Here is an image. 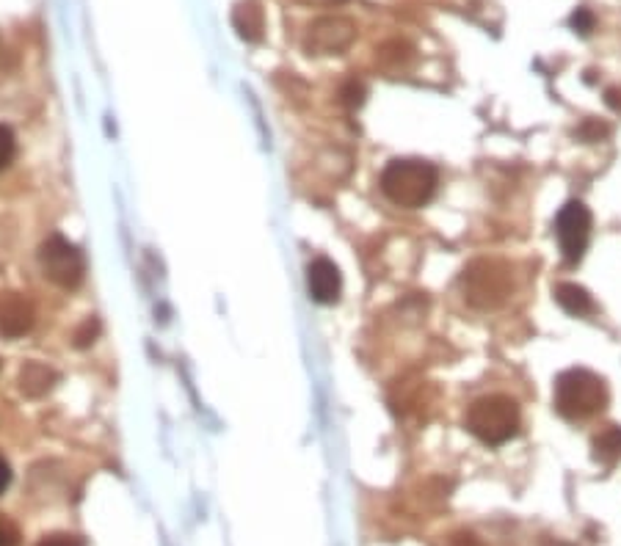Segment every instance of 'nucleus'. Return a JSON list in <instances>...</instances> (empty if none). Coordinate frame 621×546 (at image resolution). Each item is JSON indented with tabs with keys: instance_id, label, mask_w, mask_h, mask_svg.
Listing matches in <instances>:
<instances>
[{
	"instance_id": "obj_1",
	"label": "nucleus",
	"mask_w": 621,
	"mask_h": 546,
	"mask_svg": "<svg viewBox=\"0 0 621 546\" xmlns=\"http://www.w3.org/2000/svg\"><path fill=\"white\" fill-rule=\"evenodd\" d=\"M607 401H610L607 384L586 367H569L555 378L552 403L563 420H571V422L589 420L605 412Z\"/></svg>"
},
{
	"instance_id": "obj_2",
	"label": "nucleus",
	"mask_w": 621,
	"mask_h": 546,
	"mask_svg": "<svg viewBox=\"0 0 621 546\" xmlns=\"http://www.w3.org/2000/svg\"><path fill=\"white\" fill-rule=\"evenodd\" d=\"M437 182H440L437 169L414 158L393 161L381 171V190H385V196L398 208H409V210L422 208L434 196Z\"/></svg>"
},
{
	"instance_id": "obj_3",
	"label": "nucleus",
	"mask_w": 621,
	"mask_h": 546,
	"mask_svg": "<svg viewBox=\"0 0 621 546\" xmlns=\"http://www.w3.org/2000/svg\"><path fill=\"white\" fill-rule=\"evenodd\" d=\"M519 406L508 394H484L467 412V430L489 447H500L519 433Z\"/></svg>"
},
{
	"instance_id": "obj_4",
	"label": "nucleus",
	"mask_w": 621,
	"mask_h": 546,
	"mask_svg": "<svg viewBox=\"0 0 621 546\" xmlns=\"http://www.w3.org/2000/svg\"><path fill=\"white\" fill-rule=\"evenodd\" d=\"M461 292L475 310H497L514 292L511 268L500 260H475L461 273Z\"/></svg>"
},
{
	"instance_id": "obj_5",
	"label": "nucleus",
	"mask_w": 621,
	"mask_h": 546,
	"mask_svg": "<svg viewBox=\"0 0 621 546\" xmlns=\"http://www.w3.org/2000/svg\"><path fill=\"white\" fill-rule=\"evenodd\" d=\"M39 263H42L44 276L51 279L56 287L75 290L86 279V260L80 254V248L61 235H53L42 243Z\"/></svg>"
},
{
	"instance_id": "obj_6",
	"label": "nucleus",
	"mask_w": 621,
	"mask_h": 546,
	"mask_svg": "<svg viewBox=\"0 0 621 546\" xmlns=\"http://www.w3.org/2000/svg\"><path fill=\"white\" fill-rule=\"evenodd\" d=\"M591 210L583 202H566L555 218V235L561 254L569 265H578L591 240Z\"/></svg>"
},
{
	"instance_id": "obj_7",
	"label": "nucleus",
	"mask_w": 621,
	"mask_h": 546,
	"mask_svg": "<svg viewBox=\"0 0 621 546\" xmlns=\"http://www.w3.org/2000/svg\"><path fill=\"white\" fill-rule=\"evenodd\" d=\"M357 39V23L348 17H320L304 33V50L310 56H338Z\"/></svg>"
},
{
	"instance_id": "obj_8",
	"label": "nucleus",
	"mask_w": 621,
	"mask_h": 546,
	"mask_svg": "<svg viewBox=\"0 0 621 546\" xmlns=\"http://www.w3.org/2000/svg\"><path fill=\"white\" fill-rule=\"evenodd\" d=\"M307 287L315 304H338L343 292V273L329 257H315L307 268Z\"/></svg>"
},
{
	"instance_id": "obj_9",
	"label": "nucleus",
	"mask_w": 621,
	"mask_h": 546,
	"mask_svg": "<svg viewBox=\"0 0 621 546\" xmlns=\"http://www.w3.org/2000/svg\"><path fill=\"white\" fill-rule=\"evenodd\" d=\"M36 310L20 292H0V337L17 339L33 329Z\"/></svg>"
},
{
	"instance_id": "obj_10",
	"label": "nucleus",
	"mask_w": 621,
	"mask_h": 546,
	"mask_svg": "<svg viewBox=\"0 0 621 546\" xmlns=\"http://www.w3.org/2000/svg\"><path fill=\"white\" fill-rule=\"evenodd\" d=\"M232 28L237 31V36L246 42H260L263 39V28H265V17L263 9L255 4V0H241L232 12Z\"/></svg>"
},
{
	"instance_id": "obj_11",
	"label": "nucleus",
	"mask_w": 621,
	"mask_h": 546,
	"mask_svg": "<svg viewBox=\"0 0 621 546\" xmlns=\"http://www.w3.org/2000/svg\"><path fill=\"white\" fill-rule=\"evenodd\" d=\"M59 375L53 367H47L42 362H28L23 370H20V392L28 394V397H42L47 394L53 386H56Z\"/></svg>"
},
{
	"instance_id": "obj_12",
	"label": "nucleus",
	"mask_w": 621,
	"mask_h": 546,
	"mask_svg": "<svg viewBox=\"0 0 621 546\" xmlns=\"http://www.w3.org/2000/svg\"><path fill=\"white\" fill-rule=\"evenodd\" d=\"M552 295H555L558 307H561L563 312H569V315H575V318L589 315V312L594 310V301H591L589 290L580 287V284H575V282H561V284L555 287Z\"/></svg>"
},
{
	"instance_id": "obj_13",
	"label": "nucleus",
	"mask_w": 621,
	"mask_h": 546,
	"mask_svg": "<svg viewBox=\"0 0 621 546\" xmlns=\"http://www.w3.org/2000/svg\"><path fill=\"white\" fill-rule=\"evenodd\" d=\"M375 61L387 72H401L414 61V47L403 39H390L375 47Z\"/></svg>"
},
{
	"instance_id": "obj_14",
	"label": "nucleus",
	"mask_w": 621,
	"mask_h": 546,
	"mask_svg": "<svg viewBox=\"0 0 621 546\" xmlns=\"http://www.w3.org/2000/svg\"><path fill=\"white\" fill-rule=\"evenodd\" d=\"M594 461L602 467H613L621 458V425H607L591 439Z\"/></svg>"
},
{
	"instance_id": "obj_15",
	"label": "nucleus",
	"mask_w": 621,
	"mask_h": 546,
	"mask_svg": "<svg viewBox=\"0 0 621 546\" xmlns=\"http://www.w3.org/2000/svg\"><path fill=\"white\" fill-rule=\"evenodd\" d=\"M575 135H578L583 143H599V141H605V138L610 135V125L602 122V119L589 116V119H583V122L578 125Z\"/></svg>"
},
{
	"instance_id": "obj_16",
	"label": "nucleus",
	"mask_w": 621,
	"mask_h": 546,
	"mask_svg": "<svg viewBox=\"0 0 621 546\" xmlns=\"http://www.w3.org/2000/svg\"><path fill=\"white\" fill-rule=\"evenodd\" d=\"M365 97H367V88H365V83L357 80V78H348V80L343 83V88H340V103L348 106V108H359V106L365 103Z\"/></svg>"
},
{
	"instance_id": "obj_17",
	"label": "nucleus",
	"mask_w": 621,
	"mask_h": 546,
	"mask_svg": "<svg viewBox=\"0 0 621 546\" xmlns=\"http://www.w3.org/2000/svg\"><path fill=\"white\" fill-rule=\"evenodd\" d=\"M569 25H571V31L580 33V36H591V31H594V25H597V17H594V12H591V9L580 6V9L571 12Z\"/></svg>"
},
{
	"instance_id": "obj_18",
	"label": "nucleus",
	"mask_w": 621,
	"mask_h": 546,
	"mask_svg": "<svg viewBox=\"0 0 621 546\" xmlns=\"http://www.w3.org/2000/svg\"><path fill=\"white\" fill-rule=\"evenodd\" d=\"M14 153H17L14 133L6 125H0V171H4L14 161Z\"/></svg>"
},
{
	"instance_id": "obj_19",
	"label": "nucleus",
	"mask_w": 621,
	"mask_h": 546,
	"mask_svg": "<svg viewBox=\"0 0 621 546\" xmlns=\"http://www.w3.org/2000/svg\"><path fill=\"white\" fill-rule=\"evenodd\" d=\"M97 334H100L97 318H86V320L75 329V345H78V347H88L94 339H97Z\"/></svg>"
},
{
	"instance_id": "obj_20",
	"label": "nucleus",
	"mask_w": 621,
	"mask_h": 546,
	"mask_svg": "<svg viewBox=\"0 0 621 546\" xmlns=\"http://www.w3.org/2000/svg\"><path fill=\"white\" fill-rule=\"evenodd\" d=\"M20 527L6 514H0V546H20Z\"/></svg>"
},
{
	"instance_id": "obj_21",
	"label": "nucleus",
	"mask_w": 621,
	"mask_h": 546,
	"mask_svg": "<svg viewBox=\"0 0 621 546\" xmlns=\"http://www.w3.org/2000/svg\"><path fill=\"white\" fill-rule=\"evenodd\" d=\"M36 546H83V541L70 532H53V535H44Z\"/></svg>"
},
{
	"instance_id": "obj_22",
	"label": "nucleus",
	"mask_w": 621,
	"mask_h": 546,
	"mask_svg": "<svg viewBox=\"0 0 621 546\" xmlns=\"http://www.w3.org/2000/svg\"><path fill=\"white\" fill-rule=\"evenodd\" d=\"M448 546H487V543H484L481 538H477L475 532L461 530V532H453V535H450Z\"/></svg>"
},
{
	"instance_id": "obj_23",
	"label": "nucleus",
	"mask_w": 621,
	"mask_h": 546,
	"mask_svg": "<svg viewBox=\"0 0 621 546\" xmlns=\"http://www.w3.org/2000/svg\"><path fill=\"white\" fill-rule=\"evenodd\" d=\"M605 106H607L610 111L621 114V88H616V86L605 88Z\"/></svg>"
},
{
	"instance_id": "obj_24",
	"label": "nucleus",
	"mask_w": 621,
	"mask_h": 546,
	"mask_svg": "<svg viewBox=\"0 0 621 546\" xmlns=\"http://www.w3.org/2000/svg\"><path fill=\"white\" fill-rule=\"evenodd\" d=\"M9 483H12V467L4 456H0V494L9 488Z\"/></svg>"
},
{
	"instance_id": "obj_25",
	"label": "nucleus",
	"mask_w": 621,
	"mask_h": 546,
	"mask_svg": "<svg viewBox=\"0 0 621 546\" xmlns=\"http://www.w3.org/2000/svg\"><path fill=\"white\" fill-rule=\"evenodd\" d=\"M301 4H307V6H320V9H331V6L346 4V0H301Z\"/></svg>"
}]
</instances>
